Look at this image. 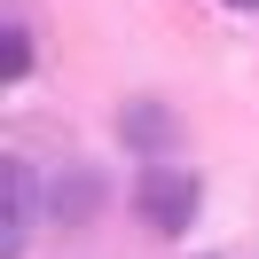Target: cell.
<instances>
[{
  "instance_id": "cell-1",
  "label": "cell",
  "mask_w": 259,
  "mask_h": 259,
  "mask_svg": "<svg viewBox=\"0 0 259 259\" xmlns=\"http://www.w3.org/2000/svg\"><path fill=\"white\" fill-rule=\"evenodd\" d=\"M196 212H204V181L189 173V165H142V181H134V220L149 228V236H189Z\"/></svg>"
},
{
  "instance_id": "cell-2",
  "label": "cell",
  "mask_w": 259,
  "mask_h": 259,
  "mask_svg": "<svg viewBox=\"0 0 259 259\" xmlns=\"http://www.w3.org/2000/svg\"><path fill=\"white\" fill-rule=\"evenodd\" d=\"M39 204H48V196H39L32 157H8L0 165V259H24V236H32V212Z\"/></svg>"
},
{
  "instance_id": "cell-3",
  "label": "cell",
  "mask_w": 259,
  "mask_h": 259,
  "mask_svg": "<svg viewBox=\"0 0 259 259\" xmlns=\"http://www.w3.org/2000/svg\"><path fill=\"white\" fill-rule=\"evenodd\" d=\"M118 142H126V149H142L149 165H165V149L181 142V118H173V102H157V95H134L126 110H118Z\"/></svg>"
},
{
  "instance_id": "cell-4",
  "label": "cell",
  "mask_w": 259,
  "mask_h": 259,
  "mask_svg": "<svg viewBox=\"0 0 259 259\" xmlns=\"http://www.w3.org/2000/svg\"><path fill=\"white\" fill-rule=\"evenodd\" d=\"M102 196H110V189H102L95 165H63V173H48V220L55 228H87L102 212Z\"/></svg>"
},
{
  "instance_id": "cell-5",
  "label": "cell",
  "mask_w": 259,
  "mask_h": 259,
  "mask_svg": "<svg viewBox=\"0 0 259 259\" xmlns=\"http://www.w3.org/2000/svg\"><path fill=\"white\" fill-rule=\"evenodd\" d=\"M0 79H8V87L32 79V32H24V24H8V32H0Z\"/></svg>"
},
{
  "instance_id": "cell-6",
  "label": "cell",
  "mask_w": 259,
  "mask_h": 259,
  "mask_svg": "<svg viewBox=\"0 0 259 259\" xmlns=\"http://www.w3.org/2000/svg\"><path fill=\"white\" fill-rule=\"evenodd\" d=\"M220 8H243V16H251V8H259V0H220Z\"/></svg>"
}]
</instances>
